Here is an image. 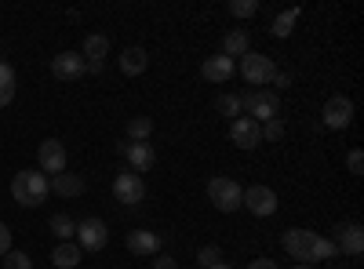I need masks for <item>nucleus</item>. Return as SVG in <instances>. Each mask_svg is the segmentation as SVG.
<instances>
[{
    "label": "nucleus",
    "instance_id": "f257e3e1",
    "mask_svg": "<svg viewBox=\"0 0 364 269\" xmlns=\"http://www.w3.org/2000/svg\"><path fill=\"white\" fill-rule=\"evenodd\" d=\"M48 193H51L48 175H41V171H18V175L11 178V197H15V204H22V207H41V204L48 200Z\"/></svg>",
    "mask_w": 364,
    "mask_h": 269
},
{
    "label": "nucleus",
    "instance_id": "f03ea898",
    "mask_svg": "<svg viewBox=\"0 0 364 269\" xmlns=\"http://www.w3.org/2000/svg\"><path fill=\"white\" fill-rule=\"evenodd\" d=\"M240 109H245L255 124H266L273 116H281V95L273 87H255V92L240 95Z\"/></svg>",
    "mask_w": 364,
    "mask_h": 269
},
{
    "label": "nucleus",
    "instance_id": "7ed1b4c3",
    "mask_svg": "<svg viewBox=\"0 0 364 269\" xmlns=\"http://www.w3.org/2000/svg\"><path fill=\"white\" fill-rule=\"evenodd\" d=\"M208 200L219 207V212H237L240 207V200H245V190H240V182L237 178H230V175H215L208 182Z\"/></svg>",
    "mask_w": 364,
    "mask_h": 269
},
{
    "label": "nucleus",
    "instance_id": "20e7f679",
    "mask_svg": "<svg viewBox=\"0 0 364 269\" xmlns=\"http://www.w3.org/2000/svg\"><path fill=\"white\" fill-rule=\"evenodd\" d=\"M317 236L321 233H310V229H288L281 236V244L299 265H310V262H317Z\"/></svg>",
    "mask_w": 364,
    "mask_h": 269
},
{
    "label": "nucleus",
    "instance_id": "39448f33",
    "mask_svg": "<svg viewBox=\"0 0 364 269\" xmlns=\"http://www.w3.org/2000/svg\"><path fill=\"white\" fill-rule=\"evenodd\" d=\"M240 77H245L252 87H266V84H273V77H277V66H273L269 55L248 51L245 58H240Z\"/></svg>",
    "mask_w": 364,
    "mask_h": 269
},
{
    "label": "nucleus",
    "instance_id": "423d86ee",
    "mask_svg": "<svg viewBox=\"0 0 364 269\" xmlns=\"http://www.w3.org/2000/svg\"><path fill=\"white\" fill-rule=\"evenodd\" d=\"M113 197H117V204H124V207L142 204V197H146V182H142V175H135L132 168H120V171H117V178H113Z\"/></svg>",
    "mask_w": 364,
    "mask_h": 269
},
{
    "label": "nucleus",
    "instance_id": "0eeeda50",
    "mask_svg": "<svg viewBox=\"0 0 364 269\" xmlns=\"http://www.w3.org/2000/svg\"><path fill=\"white\" fill-rule=\"evenodd\" d=\"M321 121H324L328 131L350 128V124H353V102H350L346 95H331V99L324 102V109H321Z\"/></svg>",
    "mask_w": 364,
    "mask_h": 269
},
{
    "label": "nucleus",
    "instance_id": "6e6552de",
    "mask_svg": "<svg viewBox=\"0 0 364 269\" xmlns=\"http://www.w3.org/2000/svg\"><path fill=\"white\" fill-rule=\"evenodd\" d=\"M117 153L128 160V168H132L135 175H146L149 168L157 164V149L149 146V142H120V146H117Z\"/></svg>",
    "mask_w": 364,
    "mask_h": 269
},
{
    "label": "nucleus",
    "instance_id": "1a4fd4ad",
    "mask_svg": "<svg viewBox=\"0 0 364 269\" xmlns=\"http://www.w3.org/2000/svg\"><path fill=\"white\" fill-rule=\"evenodd\" d=\"M77 241H80V251H102L109 244V226L102 219H84L77 222Z\"/></svg>",
    "mask_w": 364,
    "mask_h": 269
},
{
    "label": "nucleus",
    "instance_id": "9d476101",
    "mask_svg": "<svg viewBox=\"0 0 364 269\" xmlns=\"http://www.w3.org/2000/svg\"><path fill=\"white\" fill-rule=\"evenodd\" d=\"M37 164H41V175H63L66 171V146L58 138H44L37 146Z\"/></svg>",
    "mask_w": 364,
    "mask_h": 269
},
{
    "label": "nucleus",
    "instance_id": "9b49d317",
    "mask_svg": "<svg viewBox=\"0 0 364 269\" xmlns=\"http://www.w3.org/2000/svg\"><path fill=\"white\" fill-rule=\"evenodd\" d=\"M331 244L339 248V255H360L364 251V226L360 222H343L331 229Z\"/></svg>",
    "mask_w": 364,
    "mask_h": 269
},
{
    "label": "nucleus",
    "instance_id": "f8f14e48",
    "mask_svg": "<svg viewBox=\"0 0 364 269\" xmlns=\"http://www.w3.org/2000/svg\"><path fill=\"white\" fill-rule=\"evenodd\" d=\"M240 207H248L255 219H269L273 212H277V193H273L269 186H252V190H245Z\"/></svg>",
    "mask_w": 364,
    "mask_h": 269
},
{
    "label": "nucleus",
    "instance_id": "ddd939ff",
    "mask_svg": "<svg viewBox=\"0 0 364 269\" xmlns=\"http://www.w3.org/2000/svg\"><path fill=\"white\" fill-rule=\"evenodd\" d=\"M84 73H87V62H84L80 51H63V55L51 58V77L55 80H77Z\"/></svg>",
    "mask_w": 364,
    "mask_h": 269
},
{
    "label": "nucleus",
    "instance_id": "4468645a",
    "mask_svg": "<svg viewBox=\"0 0 364 269\" xmlns=\"http://www.w3.org/2000/svg\"><path fill=\"white\" fill-rule=\"evenodd\" d=\"M230 138L240 149H255V146H262V124H255L252 116H237L230 124Z\"/></svg>",
    "mask_w": 364,
    "mask_h": 269
},
{
    "label": "nucleus",
    "instance_id": "2eb2a0df",
    "mask_svg": "<svg viewBox=\"0 0 364 269\" xmlns=\"http://www.w3.org/2000/svg\"><path fill=\"white\" fill-rule=\"evenodd\" d=\"M233 70H237V66H233V58H226L223 51L200 62V77H204L208 84H226V80L233 77Z\"/></svg>",
    "mask_w": 364,
    "mask_h": 269
},
{
    "label": "nucleus",
    "instance_id": "dca6fc26",
    "mask_svg": "<svg viewBox=\"0 0 364 269\" xmlns=\"http://www.w3.org/2000/svg\"><path fill=\"white\" fill-rule=\"evenodd\" d=\"M128 251H132V255H161V233L132 229V233H128Z\"/></svg>",
    "mask_w": 364,
    "mask_h": 269
},
{
    "label": "nucleus",
    "instance_id": "f3484780",
    "mask_svg": "<svg viewBox=\"0 0 364 269\" xmlns=\"http://www.w3.org/2000/svg\"><path fill=\"white\" fill-rule=\"evenodd\" d=\"M117 62H120V73H124V77H139L149 66V55H146V48H124Z\"/></svg>",
    "mask_w": 364,
    "mask_h": 269
},
{
    "label": "nucleus",
    "instance_id": "a211bd4d",
    "mask_svg": "<svg viewBox=\"0 0 364 269\" xmlns=\"http://www.w3.org/2000/svg\"><path fill=\"white\" fill-rule=\"evenodd\" d=\"M48 186H51V193H58V197H80L87 182H84V175H70V171H63V175L48 178Z\"/></svg>",
    "mask_w": 364,
    "mask_h": 269
},
{
    "label": "nucleus",
    "instance_id": "6ab92c4d",
    "mask_svg": "<svg viewBox=\"0 0 364 269\" xmlns=\"http://www.w3.org/2000/svg\"><path fill=\"white\" fill-rule=\"evenodd\" d=\"M248 51H252L248 29H230V33L223 37V55H226V58H245Z\"/></svg>",
    "mask_w": 364,
    "mask_h": 269
},
{
    "label": "nucleus",
    "instance_id": "aec40b11",
    "mask_svg": "<svg viewBox=\"0 0 364 269\" xmlns=\"http://www.w3.org/2000/svg\"><path fill=\"white\" fill-rule=\"evenodd\" d=\"M80 55H84V62H102L109 55V37L106 33H87L84 44H80Z\"/></svg>",
    "mask_w": 364,
    "mask_h": 269
},
{
    "label": "nucleus",
    "instance_id": "412c9836",
    "mask_svg": "<svg viewBox=\"0 0 364 269\" xmlns=\"http://www.w3.org/2000/svg\"><path fill=\"white\" fill-rule=\"evenodd\" d=\"M80 244H73V241H63L55 251H51V262L58 265V269H77L80 265Z\"/></svg>",
    "mask_w": 364,
    "mask_h": 269
},
{
    "label": "nucleus",
    "instance_id": "4be33fe9",
    "mask_svg": "<svg viewBox=\"0 0 364 269\" xmlns=\"http://www.w3.org/2000/svg\"><path fill=\"white\" fill-rule=\"evenodd\" d=\"M15 87H18L15 66H11V62H0V106H11V99H15Z\"/></svg>",
    "mask_w": 364,
    "mask_h": 269
},
{
    "label": "nucleus",
    "instance_id": "5701e85b",
    "mask_svg": "<svg viewBox=\"0 0 364 269\" xmlns=\"http://www.w3.org/2000/svg\"><path fill=\"white\" fill-rule=\"evenodd\" d=\"M48 229L58 236V244H63V241H73V236H77V222H73L70 215H51Z\"/></svg>",
    "mask_w": 364,
    "mask_h": 269
},
{
    "label": "nucleus",
    "instance_id": "b1692460",
    "mask_svg": "<svg viewBox=\"0 0 364 269\" xmlns=\"http://www.w3.org/2000/svg\"><path fill=\"white\" fill-rule=\"evenodd\" d=\"M124 131H128V142H146L154 135V121H149V116H132Z\"/></svg>",
    "mask_w": 364,
    "mask_h": 269
},
{
    "label": "nucleus",
    "instance_id": "393cba45",
    "mask_svg": "<svg viewBox=\"0 0 364 269\" xmlns=\"http://www.w3.org/2000/svg\"><path fill=\"white\" fill-rule=\"evenodd\" d=\"M295 18H299V8H288V11H281L277 18H273V26H269V33L273 37H291V26H295Z\"/></svg>",
    "mask_w": 364,
    "mask_h": 269
},
{
    "label": "nucleus",
    "instance_id": "a878e982",
    "mask_svg": "<svg viewBox=\"0 0 364 269\" xmlns=\"http://www.w3.org/2000/svg\"><path fill=\"white\" fill-rule=\"evenodd\" d=\"M259 11V0H230V15L233 18H252Z\"/></svg>",
    "mask_w": 364,
    "mask_h": 269
},
{
    "label": "nucleus",
    "instance_id": "bb28decb",
    "mask_svg": "<svg viewBox=\"0 0 364 269\" xmlns=\"http://www.w3.org/2000/svg\"><path fill=\"white\" fill-rule=\"evenodd\" d=\"M215 106H219V113H223V116H233V121L240 116V95H230V92H226V95H219V102H215Z\"/></svg>",
    "mask_w": 364,
    "mask_h": 269
},
{
    "label": "nucleus",
    "instance_id": "cd10ccee",
    "mask_svg": "<svg viewBox=\"0 0 364 269\" xmlns=\"http://www.w3.org/2000/svg\"><path fill=\"white\" fill-rule=\"evenodd\" d=\"M284 138V121L281 116H273V121L262 124V142H281Z\"/></svg>",
    "mask_w": 364,
    "mask_h": 269
},
{
    "label": "nucleus",
    "instance_id": "c85d7f7f",
    "mask_svg": "<svg viewBox=\"0 0 364 269\" xmlns=\"http://www.w3.org/2000/svg\"><path fill=\"white\" fill-rule=\"evenodd\" d=\"M215 262H223V251H219L215 244H208V248L197 251V265H200V269H211Z\"/></svg>",
    "mask_w": 364,
    "mask_h": 269
},
{
    "label": "nucleus",
    "instance_id": "c756f323",
    "mask_svg": "<svg viewBox=\"0 0 364 269\" xmlns=\"http://www.w3.org/2000/svg\"><path fill=\"white\" fill-rule=\"evenodd\" d=\"M4 269H33V258L26 251H8L4 255Z\"/></svg>",
    "mask_w": 364,
    "mask_h": 269
},
{
    "label": "nucleus",
    "instance_id": "7c9ffc66",
    "mask_svg": "<svg viewBox=\"0 0 364 269\" xmlns=\"http://www.w3.org/2000/svg\"><path fill=\"white\" fill-rule=\"evenodd\" d=\"M339 248L331 244V236H317V262H328V258H336Z\"/></svg>",
    "mask_w": 364,
    "mask_h": 269
},
{
    "label": "nucleus",
    "instance_id": "2f4dec72",
    "mask_svg": "<svg viewBox=\"0 0 364 269\" xmlns=\"http://www.w3.org/2000/svg\"><path fill=\"white\" fill-rule=\"evenodd\" d=\"M346 168H350V175H364V153H360V149H350Z\"/></svg>",
    "mask_w": 364,
    "mask_h": 269
},
{
    "label": "nucleus",
    "instance_id": "473e14b6",
    "mask_svg": "<svg viewBox=\"0 0 364 269\" xmlns=\"http://www.w3.org/2000/svg\"><path fill=\"white\" fill-rule=\"evenodd\" d=\"M11 251V229L4 226V222H0V258H4Z\"/></svg>",
    "mask_w": 364,
    "mask_h": 269
},
{
    "label": "nucleus",
    "instance_id": "72a5a7b5",
    "mask_svg": "<svg viewBox=\"0 0 364 269\" xmlns=\"http://www.w3.org/2000/svg\"><path fill=\"white\" fill-rule=\"evenodd\" d=\"M154 269H178V262H175L171 255H157V258H154Z\"/></svg>",
    "mask_w": 364,
    "mask_h": 269
},
{
    "label": "nucleus",
    "instance_id": "f704fd0d",
    "mask_svg": "<svg viewBox=\"0 0 364 269\" xmlns=\"http://www.w3.org/2000/svg\"><path fill=\"white\" fill-rule=\"evenodd\" d=\"M248 269H281L273 258H255V262H248Z\"/></svg>",
    "mask_w": 364,
    "mask_h": 269
},
{
    "label": "nucleus",
    "instance_id": "c9c22d12",
    "mask_svg": "<svg viewBox=\"0 0 364 269\" xmlns=\"http://www.w3.org/2000/svg\"><path fill=\"white\" fill-rule=\"evenodd\" d=\"M291 84V73H281L277 70V77H273V87H288Z\"/></svg>",
    "mask_w": 364,
    "mask_h": 269
},
{
    "label": "nucleus",
    "instance_id": "e433bc0d",
    "mask_svg": "<svg viewBox=\"0 0 364 269\" xmlns=\"http://www.w3.org/2000/svg\"><path fill=\"white\" fill-rule=\"evenodd\" d=\"M211 269H233L230 262H215V265H211Z\"/></svg>",
    "mask_w": 364,
    "mask_h": 269
},
{
    "label": "nucleus",
    "instance_id": "4c0bfd02",
    "mask_svg": "<svg viewBox=\"0 0 364 269\" xmlns=\"http://www.w3.org/2000/svg\"><path fill=\"white\" fill-rule=\"evenodd\" d=\"M291 269H314V265H291Z\"/></svg>",
    "mask_w": 364,
    "mask_h": 269
}]
</instances>
